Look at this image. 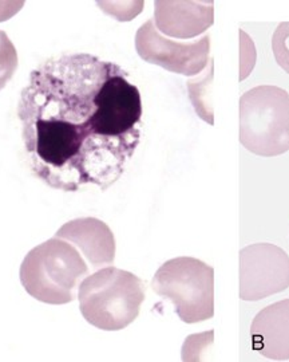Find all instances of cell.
<instances>
[{
    "label": "cell",
    "instance_id": "6da1fadb",
    "mask_svg": "<svg viewBox=\"0 0 289 362\" xmlns=\"http://www.w3.org/2000/svg\"><path fill=\"white\" fill-rule=\"evenodd\" d=\"M28 164L46 185L102 191L123 175L141 141V93L117 64L63 54L31 71L18 105Z\"/></svg>",
    "mask_w": 289,
    "mask_h": 362
},
{
    "label": "cell",
    "instance_id": "7a4b0ae2",
    "mask_svg": "<svg viewBox=\"0 0 289 362\" xmlns=\"http://www.w3.org/2000/svg\"><path fill=\"white\" fill-rule=\"evenodd\" d=\"M90 267L78 248L62 238L32 248L20 266V282L31 297L49 305H66L78 298Z\"/></svg>",
    "mask_w": 289,
    "mask_h": 362
},
{
    "label": "cell",
    "instance_id": "3957f363",
    "mask_svg": "<svg viewBox=\"0 0 289 362\" xmlns=\"http://www.w3.org/2000/svg\"><path fill=\"white\" fill-rule=\"evenodd\" d=\"M78 299L80 313L89 324L105 332H118L140 315L144 285L132 272L107 266L83 279Z\"/></svg>",
    "mask_w": 289,
    "mask_h": 362
},
{
    "label": "cell",
    "instance_id": "277c9868",
    "mask_svg": "<svg viewBox=\"0 0 289 362\" xmlns=\"http://www.w3.org/2000/svg\"><path fill=\"white\" fill-rule=\"evenodd\" d=\"M240 143L263 157L288 152V91L264 85L244 93L240 100Z\"/></svg>",
    "mask_w": 289,
    "mask_h": 362
},
{
    "label": "cell",
    "instance_id": "5b68a950",
    "mask_svg": "<svg viewBox=\"0 0 289 362\" xmlns=\"http://www.w3.org/2000/svg\"><path fill=\"white\" fill-rule=\"evenodd\" d=\"M159 297L169 299L185 324H198L214 315V270L192 257L165 262L152 281Z\"/></svg>",
    "mask_w": 289,
    "mask_h": 362
},
{
    "label": "cell",
    "instance_id": "8992f818",
    "mask_svg": "<svg viewBox=\"0 0 289 362\" xmlns=\"http://www.w3.org/2000/svg\"><path fill=\"white\" fill-rule=\"evenodd\" d=\"M135 50L144 62L159 66L168 71L193 77L199 74L211 61V38L205 35L196 42H176L165 38L147 21L135 34Z\"/></svg>",
    "mask_w": 289,
    "mask_h": 362
},
{
    "label": "cell",
    "instance_id": "52a82bcc",
    "mask_svg": "<svg viewBox=\"0 0 289 362\" xmlns=\"http://www.w3.org/2000/svg\"><path fill=\"white\" fill-rule=\"evenodd\" d=\"M289 287L288 254L275 245L257 243L240 251V298L256 302Z\"/></svg>",
    "mask_w": 289,
    "mask_h": 362
},
{
    "label": "cell",
    "instance_id": "ba28073f",
    "mask_svg": "<svg viewBox=\"0 0 289 362\" xmlns=\"http://www.w3.org/2000/svg\"><path fill=\"white\" fill-rule=\"evenodd\" d=\"M154 25L162 35L196 38L214 22L213 1H154Z\"/></svg>",
    "mask_w": 289,
    "mask_h": 362
},
{
    "label": "cell",
    "instance_id": "9c48e42d",
    "mask_svg": "<svg viewBox=\"0 0 289 362\" xmlns=\"http://www.w3.org/2000/svg\"><path fill=\"white\" fill-rule=\"evenodd\" d=\"M55 236L78 248L90 270L111 266L116 259V238L102 220L79 218L63 224Z\"/></svg>",
    "mask_w": 289,
    "mask_h": 362
},
{
    "label": "cell",
    "instance_id": "30bf717a",
    "mask_svg": "<svg viewBox=\"0 0 289 362\" xmlns=\"http://www.w3.org/2000/svg\"><path fill=\"white\" fill-rule=\"evenodd\" d=\"M250 337L252 348L264 357L289 360V299L264 308L252 322Z\"/></svg>",
    "mask_w": 289,
    "mask_h": 362
},
{
    "label": "cell",
    "instance_id": "8fae6325",
    "mask_svg": "<svg viewBox=\"0 0 289 362\" xmlns=\"http://www.w3.org/2000/svg\"><path fill=\"white\" fill-rule=\"evenodd\" d=\"M18 69V52L8 35L0 30V90L13 79Z\"/></svg>",
    "mask_w": 289,
    "mask_h": 362
},
{
    "label": "cell",
    "instance_id": "7c38bea8",
    "mask_svg": "<svg viewBox=\"0 0 289 362\" xmlns=\"http://www.w3.org/2000/svg\"><path fill=\"white\" fill-rule=\"evenodd\" d=\"M272 50L277 65L289 74V22H283L277 26L272 38Z\"/></svg>",
    "mask_w": 289,
    "mask_h": 362
},
{
    "label": "cell",
    "instance_id": "4fadbf2b",
    "mask_svg": "<svg viewBox=\"0 0 289 362\" xmlns=\"http://www.w3.org/2000/svg\"><path fill=\"white\" fill-rule=\"evenodd\" d=\"M25 6L23 1H0V22L10 19Z\"/></svg>",
    "mask_w": 289,
    "mask_h": 362
}]
</instances>
